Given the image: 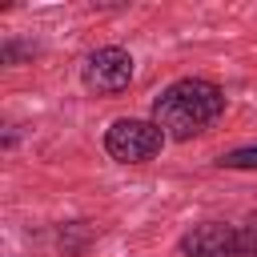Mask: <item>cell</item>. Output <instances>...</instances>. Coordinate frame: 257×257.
Here are the masks:
<instances>
[{
  "mask_svg": "<svg viewBox=\"0 0 257 257\" xmlns=\"http://www.w3.org/2000/svg\"><path fill=\"white\" fill-rule=\"evenodd\" d=\"M221 108H225V92L213 80L185 76L153 100V124L173 141H189V137L205 133L221 116Z\"/></svg>",
  "mask_w": 257,
  "mask_h": 257,
  "instance_id": "obj_1",
  "label": "cell"
},
{
  "mask_svg": "<svg viewBox=\"0 0 257 257\" xmlns=\"http://www.w3.org/2000/svg\"><path fill=\"white\" fill-rule=\"evenodd\" d=\"M165 145V133L153 124V120H137V116H124V120H112L108 133H104V149L112 161H124V165H141V161H153Z\"/></svg>",
  "mask_w": 257,
  "mask_h": 257,
  "instance_id": "obj_2",
  "label": "cell"
},
{
  "mask_svg": "<svg viewBox=\"0 0 257 257\" xmlns=\"http://www.w3.org/2000/svg\"><path fill=\"white\" fill-rule=\"evenodd\" d=\"M133 80V56L124 48H96L88 60H84V84L92 92H120L128 88Z\"/></svg>",
  "mask_w": 257,
  "mask_h": 257,
  "instance_id": "obj_3",
  "label": "cell"
},
{
  "mask_svg": "<svg viewBox=\"0 0 257 257\" xmlns=\"http://www.w3.org/2000/svg\"><path fill=\"white\" fill-rule=\"evenodd\" d=\"M181 253L185 257H241V237L233 225L209 221V225H197L193 233H185Z\"/></svg>",
  "mask_w": 257,
  "mask_h": 257,
  "instance_id": "obj_4",
  "label": "cell"
},
{
  "mask_svg": "<svg viewBox=\"0 0 257 257\" xmlns=\"http://www.w3.org/2000/svg\"><path fill=\"white\" fill-rule=\"evenodd\" d=\"M237 237H241V257H257V213L237 229Z\"/></svg>",
  "mask_w": 257,
  "mask_h": 257,
  "instance_id": "obj_5",
  "label": "cell"
},
{
  "mask_svg": "<svg viewBox=\"0 0 257 257\" xmlns=\"http://www.w3.org/2000/svg\"><path fill=\"white\" fill-rule=\"evenodd\" d=\"M225 169H257V149H237V153H225L221 157Z\"/></svg>",
  "mask_w": 257,
  "mask_h": 257,
  "instance_id": "obj_6",
  "label": "cell"
}]
</instances>
